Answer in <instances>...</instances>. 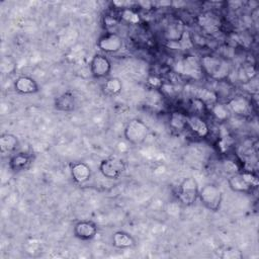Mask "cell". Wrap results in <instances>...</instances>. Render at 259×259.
<instances>
[{
	"mask_svg": "<svg viewBox=\"0 0 259 259\" xmlns=\"http://www.w3.org/2000/svg\"><path fill=\"white\" fill-rule=\"evenodd\" d=\"M202 74L215 82L227 81L231 74V63L224 57L204 55L199 59Z\"/></svg>",
	"mask_w": 259,
	"mask_h": 259,
	"instance_id": "1",
	"label": "cell"
},
{
	"mask_svg": "<svg viewBox=\"0 0 259 259\" xmlns=\"http://www.w3.org/2000/svg\"><path fill=\"white\" fill-rule=\"evenodd\" d=\"M258 184V178L251 170L239 171L228 176V185L234 192L250 193L257 188Z\"/></svg>",
	"mask_w": 259,
	"mask_h": 259,
	"instance_id": "2",
	"label": "cell"
},
{
	"mask_svg": "<svg viewBox=\"0 0 259 259\" xmlns=\"http://www.w3.org/2000/svg\"><path fill=\"white\" fill-rule=\"evenodd\" d=\"M198 199L206 209L218 211L222 205L223 191L217 184L207 183L199 188Z\"/></svg>",
	"mask_w": 259,
	"mask_h": 259,
	"instance_id": "3",
	"label": "cell"
},
{
	"mask_svg": "<svg viewBox=\"0 0 259 259\" xmlns=\"http://www.w3.org/2000/svg\"><path fill=\"white\" fill-rule=\"evenodd\" d=\"M150 133L149 126L139 118L131 119L123 128V137L133 146L142 145Z\"/></svg>",
	"mask_w": 259,
	"mask_h": 259,
	"instance_id": "4",
	"label": "cell"
},
{
	"mask_svg": "<svg viewBox=\"0 0 259 259\" xmlns=\"http://www.w3.org/2000/svg\"><path fill=\"white\" fill-rule=\"evenodd\" d=\"M174 72L184 78L199 79L203 76L199 59L194 56H185L179 59L173 66Z\"/></svg>",
	"mask_w": 259,
	"mask_h": 259,
	"instance_id": "5",
	"label": "cell"
},
{
	"mask_svg": "<svg viewBox=\"0 0 259 259\" xmlns=\"http://www.w3.org/2000/svg\"><path fill=\"white\" fill-rule=\"evenodd\" d=\"M198 191L199 186L195 178L193 177H186L184 178L177 190V197L178 200L185 206H190L194 204V202L198 199Z\"/></svg>",
	"mask_w": 259,
	"mask_h": 259,
	"instance_id": "6",
	"label": "cell"
},
{
	"mask_svg": "<svg viewBox=\"0 0 259 259\" xmlns=\"http://www.w3.org/2000/svg\"><path fill=\"white\" fill-rule=\"evenodd\" d=\"M99 172L100 174L110 180H116L120 178V176L125 171V164L123 160L117 157H109L101 160L99 164Z\"/></svg>",
	"mask_w": 259,
	"mask_h": 259,
	"instance_id": "7",
	"label": "cell"
},
{
	"mask_svg": "<svg viewBox=\"0 0 259 259\" xmlns=\"http://www.w3.org/2000/svg\"><path fill=\"white\" fill-rule=\"evenodd\" d=\"M102 54H116L123 47L122 37L113 31H108L99 36L96 42Z\"/></svg>",
	"mask_w": 259,
	"mask_h": 259,
	"instance_id": "8",
	"label": "cell"
},
{
	"mask_svg": "<svg viewBox=\"0 0 259 259\" xmlns=\"http://www.w3.org/2000/svg\"><path fill=\"white\" fill-rule=\"evenodd\" d=\"M111 63L105 54L96 53L90 60L89 69L91 75L96 79L108 77L111 72Z\"/></svg>",
	"mask_w": 259,
	"mask_h": 259,
	"instance_id": "9",
	"label": "cell"
},
{
	"mask_svg": "<svg viewBox=\"0 0 259 259\" xmlns=\"http://www.w3.org/2000/svg\"><path fill=\"white\" fill-rule=\"evenodd\" d=\"M194 137L205 139L210 134L208 123L198 114H187V128Z\"/></svg>",
	"mask_w": 259,
	"mask_h": 259,
	"instance_id": "10",
	"label": "cell"
},
{
	"mask_svg": "<svg viewBox=\"0 0 259 259\" xmlns=\"http://www.w3.org/2000/svg\"><path fill=\"white\" fill-rule=\"evenodd\" d=\"M98 233L97 225L89 220L77 222L73 227V235L81 241H89L96 237Z\"/></svg>",
	"mask_w": 259,
	"mask_h": 259,
	"instance_id": "11",
	"label": "cell"
},
{
	"mask_svg": "<svg viewBox=\"0 0 259 259\" xmlns=\"http://www.w3.org/2000/svg\"><path fill=\"white\" fill-rule=\"evenodd\" d=\"M225 104L229 111L237 116H246L252 111V104L250 100L242 95L230 97Z\"/></svg>",
	"mask_w": 259,
	"mask_h": 259,
	"instance_id": "12",
	"label": "cell"
},
{
	"mask_svg": "<svg viewBox=\"0 0 259 259\" xmlns=\"http://www.w3.org/2000/svg\"><path fill=\"white\" fill-rule=\"evenodd\" d=\"M14 90L21 95H31L37 93L39 86L37 82L29 76H19L13 83Z\"/></svg>",
	"mask_w": 259,
	"mask_h": 259,
	"instance_id": "13",
	"label": "cell"
},
{
	"mask_svg": "<svg viewBox=\"0 0 259 259\" xmlns=\"http://www.w3.org/2000/svg\"><path fill=\"white\" fill-rule=\"evenodd\" d=\"M70 173L73 181L77 184H85L91 178V168L85 162H75L71 165Z\"/></svg>",
	"mask_w": 259,
	"mask_h": 259,
	"instance_id": "14",
	"label": "cell"
},
{
	"mask_svg": "<svg viewBox=\"0 0 259 259\" xmlns=\"http://www.w3.org/2000/svg\"><path fill=\"white\" fill-rule=\"evenodd\" d=\"M197 22L201 29L209 34H214L220 31L221 21L219 17L212 12H203L198 15Z\"/></svg>",
	"mask_w": 259,
	"mask_h": 259,
	"instance_id": "15",
	"label": "cell"
},
{
	"mask_svg": "<svg viewBox=\"0 0 259 259\" xmlns=\"http://www.w3.org/2000/svg\"><path fill=\"white\" fill-rule=\"evenodd\" d=\"M30 163H31V157L27 153L16 152L10 156L8 167L10 170L14 172H20L27 169Z\"/></svg>",
	"mask_w": 259,
	"mask_h": 259,
	"instance_id": "16",
	"label": "cell"
},
{
	"mask_svg": "<svg viewBox=\"0 0 259 259\" xmlns=\"http://www.w3.org/2000/svg\"><path fill=\"white\" fill-rule=\"evenodd\" d=\"M111 244L117 249H130L136 246V239L127 232L116 231L111 236Z\"/></svg>",
	"mask_w": 259,
	"mask_h": 259,
	"instance_id": "17",
	"label": "cell"
},
{
	"mask_svg": "<svg viewBox=\"0 0 259 259\" xmlns=\"http://www.w3.org/2000/svg\"><path fill=\"white\" fill-rule=\"evenodd\" d=\"M19 148L18 138L10 133H5L0 136V151L3 155H12Z\"/></svg>",
	"mask_w": 259,
	"mask_h": 259,
	"instance_id": "18",
	"label": "cell"
},
{
	"mask_svg": "<svg viewBox=\"0 0 259 259\" xmlns=\"http://www.w3.org/2000/svg\"><path fill=\"white\" fill-rule=\"evenodd\" d=\"M75 96L72 92L66 91L55 99V108L59 111L70 112L75 108Z\"/></svg>",
	"mask_w": 259,
	"mask_h": 259,
	"instance_id": "19",
	"label": "cell"
},
{
	"mask_svg": "<svg viewBox=\"0 0 259 259\" xmlns=\"http://www.w3.org/2000/svg\"><path fill=\"white\" fill-rule=\"evenodd\" d=\"M194 97L202 101L206 107H211L213 104L219 102V96L214 90L200 87L194 91Z\"/></svg>",
	"mask_w": 259,
	"mask_h": 259,
	"instance_id": "20",
	"label": "cell"
},
{
	"mask_svg": "<svg viewBox=\"0 0 259 259\" xmlns=\"http://www.w3.org/2000/svg\"><path fill=\"white\" fill-rule=\"evenodd\" d=\"M169 126L176 132H183L187 128V114L181 111H173L169 115Z\"/></svg>",
	"mask_w": 259,
	"mask_h": 259,
	"instance_id": "21",
	"label": "cell"
},
{
	"mask_svg": "<svg viewBox=\"0 0 259 259\" xmlns=\"http://www.w3.org/2000/svg\"><path fill=\"white\" fill-rule=\"evenodd\" d=\"M121 89H122V83L120 79L116 77L108 78L103 83V90L107 95H110V96L118 95L121 92Z\"/></svg>",
	"mask_w": 259,
	"mask_h": 259,
	"instance_id": "22",
	"label": "cell"
},
{
	"mask_svg": "<svg viewBox=\"0 0 259 259\" xmlns=\"http://www.w3.org/2000/svg\"><path fill=\"white\" fill-rule=\"evenodd\" d=\"M238 77H239V80L243 84H246L249 81H251V80H253V79H255L257 77V71H256V69L252 65L244 66V67H242L239 70Z\"/></svg>",
	"mask_w": 259,
	"mask_h": 259,
	"instance_id": "23",
	"label": "cell"
},
{
	"mask_svg": "<svg viewBox=\"0 0 259 259\" xmlns=\"http://www.w3.org/2000/svg\"><path fill=\"white\" fill-rule=\"evenodd\" d=\"M210 111L214 115V117L219 120H226L229 117L230 111L225 103L217 102L210 107Z\"/></svg>",
	"mask_w": 259,
	"mask_h": 259,
	"instance_id": "24",
	"label": "cell"
},
{
	"mask_svg": "<svg viewBox=\"0 0 259 259\" xmlns=\"http://www.w3.org/2000/svg\"><path fill=\"white\" fill-rule=\"evenodd\" d=\"M120 18L131 24H137L140 22V15L135 10H133L131 7L121 9Z\"/></svg>",
	"mask_w": 259,
	"mask_h": 259,
	"instance_id": "25",
	"label": "cell"
},
{
	"mask_svg": "<svg viewBox=\"0 0 259 259\" xmlns=\"http://www.w3.org/2000/svg\"><path fill=\"white\" fill-rule=\"evenodd\" d=\"M223 169H224V171L228 172L229 176L232 175V174H235V173H237V172H239V171H241V170L239 169L237 163L234 162L233 160H229V159H227L226 161H224Z\"/></svg>",
	"mask_w": 259,
	"mask_h": 259,
	"instance_id": "26",
	"label": "cell"
}]
</instances>
